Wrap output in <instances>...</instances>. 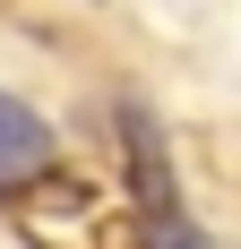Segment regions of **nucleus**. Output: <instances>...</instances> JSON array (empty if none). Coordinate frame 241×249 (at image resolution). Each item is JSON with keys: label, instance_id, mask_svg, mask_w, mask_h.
Returning a JSON list of instances; mask_svg holds the SVG:
<instances>
[{"label": "nucleus", "instance_id": "1", "mask_svg": "<svg viewBox=\"0 0 241 249\" xmlns=\"http://www.w3.org/2000/svg\"><path fill=\"white\" fill-rule=\"evenodd\" d=\"M112 129H120V155H129V206H138L146 224L181 215V180H172V146H164V129H155V112L138 95H120Z\"/></svg>", "mask_w": 241, "mask_h": 249}, {"label": "nucleus", "instance_id": "2", "mask_svg": "<svg viewBox=\"0 0 241 249\" xmlns=\"http://www.w3.org/2000/svg\"><path fill=\"white\" fill-rule=\"evenodd\" d=\"M35 172H52V129H43V112H35V103L0 95V198H9V189H26Z\"/></svg>", "mask_w": 241, "mask_h": 249}, {"label": "nucleus", "instance_id": "3", "mask_svg": "<svg viewBox=\"0 0 241 249\" xmlns=\"http://www.w3.org/2000/svg\"><path fill=\"white\" fill-rule=\"evenodd\" d=\"M138 249H207V232H198L190 215H164V224H146V232H138Z\"/></svg>", "mask_w": 241, "mask_h": 249}]
</instances>
